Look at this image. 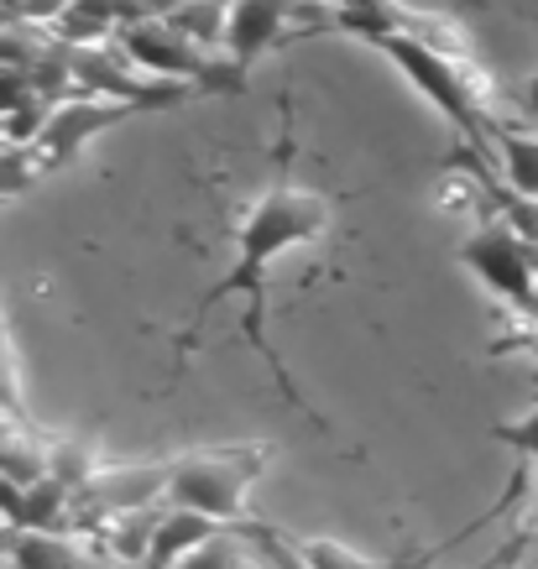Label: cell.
Wrapping results in <instances>:
<instances>
[{
  "label": "cell",
  "mask_w": 538,
  "mask_h": 569,
  "mask_svg": "<svg viewBox=\"0 0 538 569\" xmlns=\"http://www.w3.org/2000/svg\"><path fill=\"white\" fill-rule=\"evenodd\" d=\"M325 224H330V204H325V199H319L313 189H298L293 178L278 168V178L261 189V199L246 209L241 230H236V267H230V272L220 277L215 288H209L205 303L193 309V325L183 329V346H189L193 335H199V325L209 319V309L241 293L246 298V325H241L246 329V346H251L261 361L272 366V377H278L282 397H288L293 408H303V413H309L319 429H325V418H319L309 402H303V392H298L293 377H288V366L278 361V350L267 346V329H261V303H267V272H272V261H278L282 251H293V246L313 241Z\"/></svg>",
  "instance_id": "6da1fadb"
},
{
  "label": "cell",
  "mask_w": 538,
  "mask_h": 569,
  "mask_svg": "<svg viewBox=\"0 0 538 569\" xmlns=\"http://www.w3.org/2000/svg\"><path fill=\"white\" fill-rule=\"evenodd\" d=\"M366 42L382 48L387 58H392V69H398L424 100L435 104L439 116H445L466 141H476L481 152L497 147V131H502V126L491 121L476 69H470L460 52L439 48L424 21H418V27H382V32H366Z\"/></svg>",
  "instance_id": "7a4b0ae2"
},
{
  "label": "cell",
  "mask_w": 538,
  "mask_h": 569,
  "mask_svg": "<svg viewBox=\"0 0 538 569\" xmlns=\"http://www.w3.org/2000/svg\"><path fill=\"white\" fill-rule=\"evenodd\" d=\"M272 460V445H226V449H189L173 460L168 507H189L226 528H251L246 491L261 481Z\"/></svg>",
  "instance_id": "3957f363"
},
{
  "label": "cell",
  "mask_w": 538,
  "mask_h": 569,
  "mask_svg": "<svg viewBox=\"0 0 538 569\" xmlns=\"http://www.w3.org/2000/svg\"><path fill=\"white\" fill-rule=\"evenodd\" d=\"M116 48L131 58L137 73L162 79V84H189V89H199V94H241L246 89V73L236 69L230 58L193 48L168 17H147V21L121 27V32H116Z\"/></svg>",
  "instance_id": "277c9868"
},
{
  "label": "cell",
  "mask_w": 538,
  "mask_h": 569,
  "mask_svg": "<svg viewBox=\"0 0 538 569\" xmlns=\"http://www.w3.org/2000/svg\"><path fill=\"white\" fill-rule=\"evenodd\" d=\"M460 261L497 298H507L512 309L522 313L538 309V246L522 241L507 220H487L481 230H470L466 246H460Z\"/></svg>",
  "instance_id": "5b68a950"
},
{
  "label": "cell",
  "mask_w": 538,
  "mask_h": 569,
  "mask_svg": "<svg viewBox=\"0 0 538 569\" xmlns=\"http://www.w3.org/2000/svg\"><path fill=\"white\" fill-rule=\"evenodd\" d=\"M137 116H147L141 104L100 100V94H69V100H58V104H52L48 131H42V141L32 147L37 168H63V162H73V157L84 152L100 131L137 121Z\"/></svg>",
  "instance_id": "8992f818"
},
{
  "label": "cell",
  "mask_w": 538,
  "mask_h": 569,
  "mask_svg": "<svg viewBox=\"0 0 538 569\" xmlns=\"http://www.w3.org/2000/svg\"><path fill=\"white\" fill-rule=\"evenodd\" d=\"M168 481H173V460H147V466H110L94 476L84 501H94V518L116 522L126 512H147L168 501Z\"/></svg>",
  "instance_id": "52a82bcc"
},
{
  "label": "cell",
  "mask_w": 538,
  "mask_h": 569,
  "mask_svg": "<svg viewBox=\"0 0 538 569\" xmlns=\"http://www.w3.org/2000/svg\"><path fill=\"white\" fill-rule=\"evenodd\" d=\"M298 6L303 0H236L226 27V58L246 73L261 52H272L282 42V27H288V17H298Z\"/></svg>",
  "instance_id": "ba28073f"
},
{
  "label": "cell",
  "mask_w": 538,
  "mask_h": 569,
  "mask_svg": "<svg viewBox=\"0 0 538 569\" xmlns=\"http://www.w3.org/2000/svg\"><path fill=\"white\" fill-rule=\"evenodd\" d=\"M220 533H230L226 522L205 518V512H189V507H162V522H157V538L147 549V565L141 569H178L189 553L209 549Z\"/></svg>",
  "instance_id": "9c48e42d"
},
{
  "label": "cell",
  "mask_w": 538,
  "mask_h": 569,
  "mask_svg": "<svg viewBox=\"0 0 538 569\" xmlns=\"http://www.w3.org/2000/svg\"><path fill=\"white\" fill-rule=\"evenodd\" d=\"M6 565H11V569H104L100 553H89L79 538H69V533H37V528H21Z\"/></svg>",
  "instance_id": "30bf717a"
},
{
  "label": "cell",
  "mask_w": 538,
  "mask_h": 569,
  "mask_svg": "<svg viewBox=\"0 0 538 569\" xmlns=\"http://www.w3.org/2000/svg\"><path fill=\"white\" fill-rule=\"evenodd\" d=\"M313 6H330L335 27L340 32H382V27H418V17L402 6V0H313Z\"/></svg>",
  "instance_id": "8fae6325"
},
{
  "label": "cell",
  "mask_w": 538,
  "mask_h": 569,
  "mask_svg": "<svg viewBox=\"0 0 538 569\" xmlns=\"http://www.w3.org/2000/svg\"><path fill=\"white\" fill-rule=\"evenodd\" d=\"M162 17L173 21L178 32L189 37L193 48L205 52H226V27H230V6H215V0H173Z\"/></svg>",
  "instance_id": "7c38bea8"
},
{
  "label": "cell",
  "mask_w": 538,
  "mask_h": 569,
  "mask_svg": "<svg viewBox=\"0 0 538 569\" xmlns=\"http://www.w3.org/2000/svg\"><path fill=\"white\" fill-rule=\"evenodd\" d=\"M497 157H502V189L538 204V137L528 131H497Z\"/></svg>",
  "instance_id": "4fadbf2b"
},
{
  "label": "cell",
  "mask_w": 538,
  "mask_h": 569,
  "mask_svg": "<svg viewBox=\"0 0 538 569\" xmlns=\"http://www.w3.org/2000/svg\"><path fill=\"white\" fill-rule=\"evenodd\" d=\"M251 533H257V522H251V528H230V533H220L209 549L189 553L178 569H251V549H246Z\"/></svg>",
  "instance_id": "5bb4252c"
},
{
  "label": "cell",
  "mask_w": 538,
  "mask_h": 569,
  "mask_svg": "<svg viewBox=\"0 0 538 569\" xmlns=\"http://www.w3.org/2000/svg\"><path fill=\"white\" fill-rule=\"evenodd\" d=\"M0 418H11V423H32V413H27V397H21V381H17V356H11L6 309H0Z\"/></svg>",
  "instance_id": "9a60e30c"
},
{
  "label": "cell",
  "mask_w": 538,
  "mask_h": 569,
  "mask_svg": "<svg viewBox=\"0 0 538 569\" xmlns=\"http://www.w3.org/2000/svg\"><path fill=\"white\" fill-rule=\"evenodd\" d=\"M497 439H502V445H512L522 460H534V466H538V402L522 418H512V423H497Z\"/></svg>",
  "instance_id": "2e32d148"
},
{
  "label": "cell",
  "mask_w": 538,
  "mask_h": 569,
  "mask_svg": "<svg viewBox=\"0 0 538 569\" xmlns=\"http://www.w3.org/2000/svg\"><path fill=\"white\" fill-rule=\"evenodd\" d=\"M37 173H42V168H37V157L27 152V147H11V152L0 157V199H6V193H17V189H27Z\"/></svg>",
  "instance_id": "e0dca14e"
},
{
  "label": "cell",
  "mask_w": 538,
  "mask_h": 569,
  "mask_svg": "<svg viewBox=\"0 0 538 569\" xmlns=\"http://www.w3.org/2000/svg\"><path fill=\"white\" fill-rule=\"evenodd\" d=\"M27 100H37V79L32 69H0V121L21 110Z\"/></svg>",
  "instance_id": "ac0fdd59"
},
{
  "label": "cell",
  "mask_w": 538,
  "mask_h": 569,
  "mask_svg": "<svg viewBox=\"0 0 538 569\" xmlns=\"http://www.w3.org/2000/svg\"><path fill=\"white\" fill-rule=\"evenodd\" d=\"M69 6L73 0H0L6 21H48V27H58Z\"/></svg>",
  "instance_id": "d6986e66"
},
{
  "label": "cell",
  "mask_w": 538,
  "mask_h": 569,
  "mask_svg": "<svg viewBox=\"0 0 538 569\" xmlns=\"http://www.w3.org/2000/svg\"><path fill=\"white\" fill-rule=\"evenodd\" d=\"M522 104L534 110V121H538V73H534V79H522Z\"/></svg>",
  "instance_id": "ffe728a7"
},
{
  "label": "cell",
  "mask_w": 538,
  "mask_h": 569,
  "mask_svg": "<svg viewBox=\"0 0 538 569\" xmlns=\"http://www.w3.org/2000/svg\"><path fill=\"white\" fill-rule=\"evenodd\" d=\"M11 543H17V528H11V522H0V559H11Z\"/></svg>",
  "instance_id": "44dd1931"
},
{
  "label": "cell",
  "mask_w": 538,
  "mask_h": 569,
  "mask_svg": "<svg viewBox=\"0 0 538 569\" xmlns=\"http://www.w3.org/2000/svg\"><path fill=\"white\" fill-rule=\"evenodd\" d=\"M528 533L538 538V481H534V507H528Z\"/></svg>",
  "instance_id": "7402d4cb"
},
{
  "label": "cell",
  "mask_w": 538,
  "mask_h": 569,
  "mask_svg": "<svg viewBox=\"0 0 538 569\" xmlns=\"http://www.w3.org/2000/svg\"><path fill=\"white\" fill-rule=\"evenodd\" d=\"M11 152V137H6V121H0V157Z\"/></svg>",
  "instance_id": "603a6c76"
},
{
  "label": "cell",
  "mask_w": 538,
  "mask_h": 569,
  "mask_svg": "<svg viewBox=\"0 0 538 569\" xmlns=\"http://www.w3.org/2000/svg\"><path fill=\"white\" fill-rule=\"evenodd\" d=\"M168 6H173V0H162V11H168ZM215 6H236V0H215Z\"/></svg>",
  "instance_id": "cb8c5ba5"
},
{
  "label": "cell",
  "mask_w": 538,
  "mask_h": 569,
  "mask_svg": "<svg viewBox=\"0 0 538 569\" xmlns=\"http://www.w3.org/2000/svg\"><path fill=\"white\" fill-rule=\"evenodd\" d=\"M512 569H528V565H512Z\"/></svg>",
  "instance_id": "d4e9b609"
},
{
  "label": "cell",
  "mask_w": 538,
  "mask_h": 569,
  "mask_svg": "<svg viewBox=\"0 0 538 569\" xmlns=\"http://www.w3.org/2000/svg\"><path fill=\"white\" fill-rule=\"evenodd\" d=\"M288 559H293V553H288ZM293 569H298V565H293Z\"/></svg>",
  "instance_id": "484cf974"
},
{
  "label": "cell",
  "mask_w": 538,
  "mask_h": 569,
  "mask_svg": "<svg viewBox=\"0 0 538 569\" xmlns=\"http://www.w3.org/2000/svg\"><path fill=\"white\" fill-rule=\"evenodd\" d=\"M534 319H538V309H534Z\"/></svg>",
  "instance_id": "4316f807"
}]
</instances>
